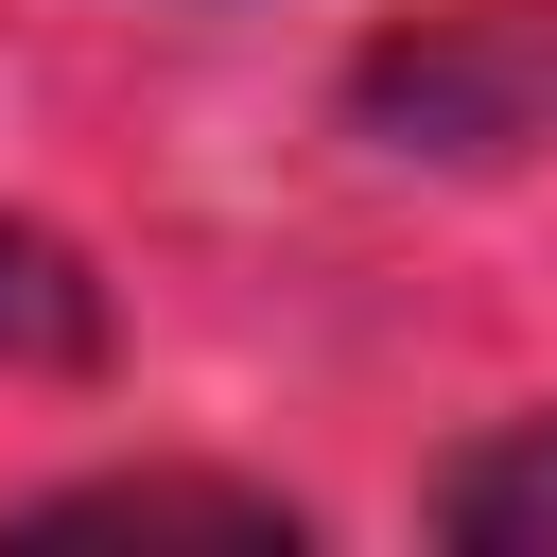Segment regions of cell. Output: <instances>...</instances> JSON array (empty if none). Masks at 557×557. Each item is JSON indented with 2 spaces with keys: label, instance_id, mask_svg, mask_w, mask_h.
Listing matches in <instances>:
<instances>
[{
  "label": "cell",
  "instance_id": "cell-3",
  "mask_svg": "<svg viewBox=\"0 0 557 557\" xmlns=\"http://www.w3.org/2000/svg\"><path fill=\"white\" fill-rule=\"evenodd\" d=\"M435 522H453L470 557H557V418L505 435V453H470V470L435 487Z\"/></svg>",
  "mask_w": 557,
  "mask_h": 557
},
{
  "label": "cell",
  "instance_id": "cell-1",
  "mask_svg": "<svg viewBox=\"0 0 557 557\" xmlns=\"http://www.w3.org/2000/svg\"><path fill=\"white\" fill-rule=\"evenodd\" d=\"M366 122L435 139V157H505V139H557V0H470L400 52H366Z\"/></svg>",
  "mask_w": 557,
  "mask_h": 557
},
{
  "label": "cell",
  "instance_id": "cell-2",
  "mask_svg": "<svg viewBox=\"0 0 557 557\" xmlns=\"http://www.w3.org/2000/svg\"><path fill=\"white\" fill-rule=\"evenodd\" d=\"M35 540H296L261 487H52Z\"/></svg>",
  "mask_w": 557,
  "mask_h": 557
}]
</instances>
